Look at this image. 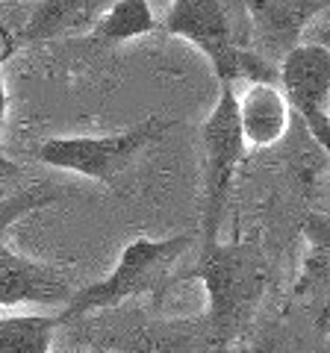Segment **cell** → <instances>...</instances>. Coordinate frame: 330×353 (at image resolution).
Returning a JSON list of instances; mask_svg holds the SVG:
<instances>
[{"mask_svg": "<svg viewBox=\"0 0 330 353\" xmlns=\"http://www.w3.org/2000/svg\"><path fill=\"white\" fill-rule=\"evenodd\" d=\"M236 109H239V130L242 139H245V148H271L289 130L292 109L278 85L269 83L248 85L245 94L236 97Z\"/></svg>", "mask_w": 330, "mask_h": 353, "instance_id": "11", "label": "cell"}, {"mask_svg": "<svg viewBox=\"0 0 330 353\" xmlns=\"http://www.w3.org/2000/svg\"><path fill=\"white\" fill-rule=\"evenodd\" d=\"M159 27L153 18V6L148 0H115L106 6V12L97 18V24L80 39V44H101V48H115L121 41L148 36Z\"/></svg>", "mask_w": 330, "mask_h": 353, "instance_id": "12", "label": "cell"}, {"mask_svg": "<svg viewBox=\"0 0 330 353\" xmlns=\"http://www.w3.org/2000/svg\"><path fill=\"white\" fill-rule=\"evenodd\" d=\"M204 141V212H201V245L218 241L224 209L233 189V176L245 159V139L239 130L236 88L222 85L213 112L201 127Z\"/></svg>", "mask_w": 330, "mask_h": 353, "instance_id": "5", "label": "cell"}, {"mask_svg": "<svg viewBox=\"0 0 330 353\" xmlns=\"http://www.w3.org/2000/svg\"><path fill=\"white\" fill-rule=\"evenodd\" d=\"M183 280H201L206 289V312L204 321L210 324L215 339L233 347L236 336L251 324L257 306L266 292V271L260 253L251 245H222L206 241L197 248L195 265L177 271L174 285Z\"/></svg>", "mask_w": 330, "mask_h": 353, "instance_id": "3", "label": "cell"}, {"mask_svg": "<svg viewBox=\"0 0 330 353\" xmlns=\"http://www.w3.org/2000/svg\"><path fill=\"white\" fill-rule=\"evenodd\" d=\"M192 248V239L168 236V239H148L139 236L121 250L118 265L106 274L104 280H95L83 289H74L71 301L57 312V324L65 327L71 321H80L83 315L101 312V309H113L124 301L148 294L157 303L165 301V294L174 289V277Z\"/></svg>", "mask_w": 330, "mask_h": 353, "instance_id": "2", "label": "cell"}, {"mask_svg": "<svg viewBox=\"0 0 330 353\" xmlns=\"http://www.w3.org/2000/svg\"><path fill=\"white\" fill-rule=\"evenodd\" d=\"M278 88L289 109L301 115L318 141L330 148V50L322 41H304L289 50L278 65Z\"/></svg>", "mask_w": 330, "mask_h": 353, "instance_id": "6", "label": "cell"}, {"mask_svg": "<svg viewBox=\"0 0 330 353\" xmlns=\"http://www.w3.org/2000/svg\"><path fill=\"white\" fill-rule=\"evenodd\" d=\"M171 127L174 121L151 115L142 124L109 136H53L32 148V159L118 189V180L133 168L139 153L159 141Z\"/></svg>", "mask_w": 330, "mask_h": 353, "instance_id": "4", "label": "cell"}, {"mask_svg": "<svg viewBox=\"0 0 330 353\" xmlns=\"http://www.w3.org/2000/svg\"><path fill=\"white\" fill-rule=\"evenodd\" d=\"M62 197H65V192L53 189V185H45V183H32V185H27V189H18L15 194L3 197V201H0V241H3L6 230L12 224H18L21 218L59 203Z\"/></svg>", "mask_w": 330, "mask_h": 353, "instance_id": "14", "label": "cell"}, {"mask_svg": "<svg viewBox=\"0 0 330 353\" xmlns=\"http://www.w3.org/2000/svg\"><path fill=\"white\" fill-rule=\"evenodd\" d=\"M9 41L0 44V130H3V121H6V106H9V92H6V80H3V59L9 57Z\"/></svg>", "mask_w": 330, "mask_h": 353, "instance_id": "16", "label": "cell"}, {"mask_svg": "<svg viewBox=\"0 0 330 353\" xmlns=\"http://www.w3.org/2000/svg\"><path fill=\"white\" fill-rule=\"evenodd\" d=\"M89 353H109V350H106V347H92Z\"/></svg>", "mask_w": 330, "mask_h": 353, "instance_id": "17", "label": "cell"}, {"mask_svg": "<svg viewBox=\"0 0 330 353\" xmlns=\"http://www.w3.org/2000/svg\"><path fill=\"white\" fill-rule=\"evenodd\" d=\"M162 27L168 36L186 39L210 62L222 85L269 83L278 85V68L251 50V27L245 3L222 0H174Z\"/></svg>", "mask_w": 330, "mask_h": 353, "instance_id": "1", "label": "cell"}, {"mask_svg": "<svg viewBox=\"0 0 330 353\" xmlns=\"http://www.w3.org/2000/svg\"><path fill=\"white\" fill-rule=\"evenodd\" d=\"M121 353H233V347L215 339L204 315H197L142 327L121 341Z\"/></svg>", "mask_w": 330, "mask_h": 353, "instance_id": "10", "label": "cell"}, {"mask_svg": "<svg viewBox=\"0 0 330 353\" xmlns=\"http://www.w3.org/2000/svg\"><path fill=\"white\" fill-rule=\"evenodd\" d=\"M74 294L68 274L57 265L30 259L0 241V309L65 306Z\"/></svg>", "mask_w": 330, "mask_h": 353, "instance_id": "8", "label": "cell"}, {"mask_svg": "<svg viewBox=\"0 0 330 353\" xmlns=\"http://www.w3.org/2000/svg\"><path fill=\"white\" fill-rule=\"evenodd\" d=\"M327 9V3L316 0H251L245 3L251 50L278 68L286 53L304 44V32Z\"/></svg>", "mask_w": 330, "mask_h": 353, "instance_id": "7", "label": "cell"}, {"mask_svg": "<svg viewBox=\"0 0 330 353\" xmlns=\"http://www.w3.org/2000/svg\"><path fill=\"white\" fill-rule=\"evenodd\" d=\"M24 176V168L15 162V159H9L6 153H0V201L9 194H15V183Z\"/></svg>", "mask_w": 330, "mask_h": 353, "instance_id": "15", "label": "cell"}, {"mask_svg": "<svg viewBox=\"0 0 330 353\" xmlns=\"http://www.w3.org/2000/svg\"><path fill=\"white\" fill-rule=\"evenodd\" d=\"M57 315H9L0 318V353H53Z\"/></svg>", "mask_w": 330, "mask_h": 353, "instance_id": "13", "label": "cell"}, {"mask_svg": "<svg viewBox=\"0 0 330 353\" xmlns=\"http://www.w3.org/2000/svg\"><path fill=\"white\" fill-rule=\"evenodd\" d=\"M106 0H41V3H32L27 24L21 27L15 39H6L9 50L62 39L80 41L106 12Z\"/></svg>", "mask_w": 330, "mask_h": 353, "instance_id": "9", "label": "cell"}]
</instances>
